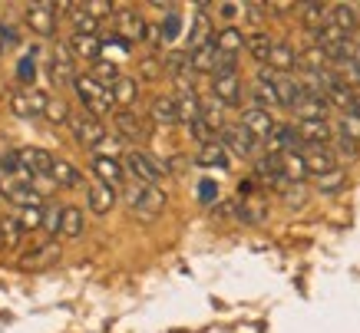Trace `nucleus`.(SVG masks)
<instances>
[{"label": "nucleus", "instance_id": "f257e3e1", "mask_svg": "<svg viewBox=\"0 0 360 333\" xmlns=\"http://www.w3.org/2000/svg\"><path fill=\"white\" fill-rule=\"evenodd\" d=\"M73 89H77L79 103H83V109H86L89 116H106V112L116 106L112 89L103 86V83H99L93 73H79L77 79H73Z\"/></svg>", "mask_w": 360, "mask_h": 333}, {"label": "nucleus", "instance_id": "f03ea898", "mask_svg": "<svg viewBox=\"0 0 360 333\" xmlns=\"http://www.w3.org/2000/svg\"><path fill=\"white\" fill-rule=\"evenodd\" d=\"M126 204H129V211L142 221H153V218L162 215L165 208V195L155 188V185H132L129 192H126Z\"/></svg>", "mask_w": 360, "mask_h": 333}, {"label": "nucleus", "instance_id": "7ed1b4c3", "mask_svg": "<svg viewBox=\"0 0 360 333\" xmlns=\"http://www.w3.org/2000/svg\"><path fill=\"white\" fill-rule=\"evenodd\" d=\"M122 169L136 178L139 185H155L162 175H169L165 169V162H155L153 155H146V152H126V159H122Z\"/></svg>", "mask_w": 360, "mask_h": 333}, {"label": "nucleus", "instance_id": "20e7f679", "mask_svg": "<svg viewBox=\"0 0 360 333\" xmlns=\"http://www.w3.org/2000/svg\"><path fill=\"white\" fill-rule=\"evenodd\" d=\"M219 142L229 152H235L238 159H255V152H258V139H255L241 122H229V126L219 132Z\"/></svg>", "mask_w": 360, "mask_h": 333}, {"label": "nucleus", "instance_id": "39448f33", "mask_svg": "<svg viewBox=\"0 0 360 333\" xmlns=\"http://www.w3.org/2000/svg\"><path fill=\"white\" fill-rule=\"evenodd\" d=\"M53 162L56 159L44 149H20V172H17V178H20V182H30V178H50Z\"/></svg>", "mask_w": 360, "mask_h": 333}, {"label": "nucleus", "instance_id": "423d86ee", "mask_svg": "<svg viewBox=\"0 0 360 333\" xmlns=\"http://www.w3.org/2000/svg\"><path fill=\"white\" fill-rule=\"evenodd\" d=\"M11 109L17 119H37V116H46L50 109V96L44 89H30V93H13L11 96Z\"/></svg>", "mask_w": 360, "mask_h": 333}, {"label": "nucleus", "instance_id": "0eeeda50", "mask_svg": "<svg viewBox=\"0 0 360 333\" xmlns=\"http://www.w3.org/2000/svg\"><path fill=\"white\" fill-rule=\"evenodd\" d=\"M27 27H30L37 37H53V30H56V4H46V0L27 4Z\"/></svg>", "mask_w": 360, "mask_h": 333}, {"label": "nucleus", "instance_id": "6e6552de", "mask_svg": "<svg viewBox=\"0 0 360 333\" xmlns=\"http://www.w3.org/2000/svg\"><path fill=\"white\" fill-rule=\"evenodd\" d=\"M73 136H77V142L83 145V149H96V145H103L106 142V129H103V122H99L96 116H73Z\"/></svg>", "mask_w": 360, "mask_h": 333}, {"label": "nucleus", "instance_id": "1a4fd4ad", "mask_svg": "<svg viewBox=\"0 0 360 333\" xmlns=\"http://www.w3.org/2000/svg\"><path fill=\"white\" fill-rule=\"evenodd\" d=\"M0 188H4V195H7L13 204H20V208H44V195L37 192L30 182H20V178H0Z\"/></svg>", "mask_w": 360, "mask_h": 333}, {"label": "nucleus", "instance_id": "9d476101", "mask_svg": "<svg viewBox=\"0 0 360 333\" xmlns=\"http://www.w3.org/2000/svg\"><path fill=\"white\" fill-rule=\"evenodd\" d=\"M112 122H116V132H120L122 139H129V142L149 139V122L142 116H136L132 109H116V112H112Z\"/></svg>", "mask_w": 360, "mask_h": 333}, {"label": "nucleus", "instance_id": "9b49d317", "mask_svg": "<svg viewBox=\"0 0 360 333\" xmlns=\"http://www.w3.org/2000/svg\"><path fill=\"white\" fill-rule=\"evenodd\" d=\"M255 178L258 182H264L268 188H274V192H281L284 185H288V178H284V165H281V155H262V159H255Z\"/></svg>", "mask_w": 360, "mask_h": 333}, {"label": "nucleus", "instance_id": "f8f14e48", "mask_svg": "<svg viewBox=\"0 0 360 333\" xmlns=\"http://www.w3.org/2000/svg\"><path fill=\"white\" fill-rule=\"evenodd\" d=\"M212 96L219 99L221 106H241V99H245L241 76H212Z\"/></svg>", "mask_w": 360, "mask_h": 333}, {"label": "nucleus", "instance_id": "ddd939ff", "mask_svg": "<svg viewBox=\"0 0 360 333\" xmlns=\"http://www.w3.org/2000/svg\"><path fill=\"white\" fill-rule=\"evenodd\" d=\"M297 136L301 142L307 145H321V149H328L330 139H334V129H330L328 119H307V122H297Z\"/></svg>", "mask_w": 360, "mask_h": 333}, {"label": "nucleus", "instance_id": "4468645a", "mask_svg": "<svg viewBox=\"0 0 360 333\" xmlns=\"http://www.w3.org/2000/svg\"><path fill=\"white\" fill-rule=\"evenodd\" d=\"M73 63H77V56L70 53V46L60 44L53 50V63H50V79H53L56 86H63V83H73L77 79V70H73Z\"/></svg>", "mask_w": 360, "mask_h": 333}, {"label": "nucleus", "instance_id": "2eb2a0df", "mask_svg": "<svg viewBox=\"0 0 360 333\" xmlns=\"http://www.w3.org/2000/svg\"><path fill=\"white\" fill-rule=\"evenodd\" d=\"M146 27H149V23L142 20L136 11H129V7H126V11H116V33H120L126 44H139L142 37H146Z\"/></svg>", "mask_w": 360, "mask_h": 333}, {"label": "nucleus", "instance_id": "dca6fc26", "mask_svg": "<svg viewBox=\"0 0 360 333\" xmlns=\"http://www.w3.org/2000/svg\"><path fill=\"white\" fill-rule=\"evenodd\" d=\"M304 162H307V172L314 175V178H321V175H328L338 169V155H334V149H321V145H307L304 152Z\"/></svg>", "mask_w": 360, "mask_h": 333}, {"label": "nucleus", "instance_id": "f3484780", "mask_svg": "<svg viewBox=\"0 0 360 333\" xmlns=\"http://www.w3.org/2000/svg\"><path fill=\"white\" fill-rule=\"evenodd\" d=\"M241 126L255 136V139L262 142V139H268L274 132V119L268 116V109H258V106H248L245 112H241Z\"/></svg>", "mask_w": 360, "mask_h": 333}, {"label": "nucleus", "instance_id": "a211bd4d", "mask_svg": "<svg viewBox=\"0 0 360 333\" xmlns=\"http://www.w3.org/2000/svg\"><path fill=\"white\" fill-rule=\"evenodd\" d=\"M93 172H96L99 182L110 185V188H120L122 178H126V169H122L112 155H96V159H93Z\"/></svg>", "mask_w": 360, "mask_h": 333}, {"label": "nucleus", "instance_id": "6ab92c4d", "mask_svg": "<svg viewBox=\"0 0 360 333\" xmlns=\"http://www.w3.org/2000/svg\"><path fill=\"white\" fill-rule=\"evenodd\" d=\"M274 89H278V103H281L284 109H291V112H295V106L307 96L304 89H301V83H297V76H281V73H278Z\"/></svg>", "mask_w": 360, "mask_h": 333}, {"label": "nucleus", "instance_id": "aec40b11", "mask_svg": "<svg viewBox=\"0 0 360 333\" xmlns=\"http://www.w3.org/2000/svg\"><path fill=\"white\" fill-rule=\"evenodd\" d=\"M86 204H89V211L93 215H110V208L116 204V188H110V185H89L86 188Z\"/></svg>", "mask_w": 360, "mask_h": 333}, {"label": "nucleus", "instance_id": "412c9836", "mask_svg": "<svg viewBox=\"0 0 360 333\" xmlns=\"http://www.w3.org/2000/svg\"><path fill=\"white\" fill-rule=\"evenodd\" d=\"M66 46H70V53L77 56V60H89V63H99V60H103V40H96V37H79V33H73Z\"/></svg>", "mask_w": 360, "mask_h": 333}, {"label": "nucleus", "instance_id": "4be33fe9", "mask_svg": "<svg viewBox=\"0 0 360 333\" xmlns=\"http://www.w3.org/2000/svg\"><path fill=\"white\" fill-rule=\"evenodd\" d=\"M268 66H271L274 73H281V76H295L297 53L288 44H284V40H274V50H271V60H268Z\"/></svg>", "mask_w": 360, "mask_h": 333}, {"label": "nucleus", "instance_id": "5701e85b", "mask_svg": "<svg viewBox=\"0 0 360 333\" xmlns=\"http://www.w3.org/2000/svg\"><path fill=\"white\" fill-rule=\"evenodd\" d=\"M297 13H301V23L311 30V37H314L317 30H324V27L330 23V7L328 4H301Z\"/></svg>", "mask_w": 360, "mask_h": 333}, {"label": "nucleus", "instance_id": "b1692460", "mask_svg": "<svg viewBox=\"0 0 360 333\" xmlns=\"http://www.w3.org/2000/svg\"><path fill=\"white\" fill-rule=\"evenodd\" d=\"M268 218V204L262 195H251V198H238V221L245 225H262Z\"/></svg>", "mask_w": 360, "mask_h": 333}, {"label": "nucleus", "instance_id": "393cba45", "mask_svg": "<svg viewBox=\"0 0 360 333\" xmlns=\"http://www.w3.org/2000/svg\"><path fill=\"white\" fill-rule=\"evenodd\" d=\"M195 162L205 165V169H221V172H225L231 159H229V149H225L221 142H212V145H202V149H198Z\"/></svg>", "mask_w": 360, "mask_h": 333}, {"label": "nucleus", "instance_id": "a878e982", "mask_svg": "<svg viewBox=\"0 0 360 333\" xmlns=\"http://www.w3.org/2000/svg\"><path fill=\"white\" fill-rule=\"evenodd\" d=\"M212 40H215V33H212V20H208V13H195V23H192V30H188V53L208 46Z\"/></svg>", "mask_w": 360, "mask_h": 333}, {"label": "nucleus", "instance_id": "bb28decb", "mask_svg": "<svg viewBox=\"0 0 360 333\" xmlns=\"http://www.w3.org/2000/svg\"><path fill=\"white\" fill-rule=\"evenodd\" d=\"M149 116H153V122H159V126H175V122H179V106H175L172 96H155Z\"/></svg>", "mask_w": 360, "mask_h": 333}, {"label": "nucleus", "instance_id": "cd10ccee", "mask_svg": "<svg viewBox=\"0 0 360 333\" xmlns=\"http://www.w3.org/2000/svg\"><path fill=\"white\" fill-rule=\"evenodd\" d=\"M330 23L338 27L340 33H354L357 30V23H360V13L357 7H350V4H338V7H330Z\"/></svg>", "mask_w": 360, "mask_h": 333}, {"label": "nucleus", "instance_id": "c85d7f7f", "mask_svg": "<svg viewBox=\"0 0 360 333\" xmlns=\"http://www.w3.org/2000/svg\"><path fill=\"white\" fill-rule=\"evenodd\" d=\"M328 109L330 103L321 96H304L301 103L295 106V116L301 119V122H307V119H328Z\"/></svg>", "mask_w": 360, "mask_h": 333}, {"label": "nucleus", "instance_id": "c756f323", "mask_svg": "<svg viewBox=\"0 0 360 333\" xmlns=\"http://www.w3.org/2000/svg\"><path fill=\"white\" fill-rule=\"evenodd\" d=\"M175 106H179V122L192 126L195 119H202V99L195 93H179L175 96Z\"/></svg>", "mask_w": 360, "mask_h": 333}, {"label": "nucleus", "instance_id": "7c9ffc66", "mask_svg": "<svg viewBox=\"0 0 360 333\" xmlns=\"http://www.w3.org/2000/svg\"><path fill=\"white\" fill-rule=\"evenodd\" d=\"M83 228H86V221H83V211L79 208H60V235L63 237H79L83 235Z\"/></svg>", "mask_w": 360, "mask_h": 333}, {"label": "nucleus", "instance_id": "2f4dec72", "mask_svg": "<svg viewBox=\"0 0 360 333\" xmlns=\"http://www.w3.org/2000/svg\"><path fill=\"white\" fill-rule=\"evenodd\" d=\"M215 63H219V46H215V40L208 46H202V50H192V70L198 73H212L215 76Z\"/></svg>", "mask_w": 360, "mask_h": 333}, {"label": "nucleus", "instance_id": "473e14b6", "mask_svg": "<svg viewBox=\"0 0 360 333\" xmlns=\"http://www.w3.org/2000/svg\"><path fill=\"white\" fill-rule=\"evenodd\" d=\"M53 261H60V247L56 244H40L37 251L23 254L20 268H46V264H53Z\"/></svg>", "mask_w": 360, "mask_h": 333}, {"label": "nucleus", "instance_id": "72a5a7b5", "mask_svg": "<svg viewBox=\"0 0 360 333\" xmlns=\"http://www.w3.org/2000/svg\"><path fill=\"white\" fill-rule=\"evenodd\" d=\"M281 165H284V178L288 182H304L307 175V162H304V155L301 152H284L281 155Z\"/></svg>", "mask_w": 360, "mask_h": 333}, {"label": "nucleus", "instance_id": "f704fd0d", "mask_svg": "<svg viewBox=\"0 0 360 333\" xmlns=\"http://www.w3.org/2000/svg\"><path fill=\"white\" fill-rule=\"evenodd\" d=\"M245 44H248V37H245L238 27H225V30L215 33V46H219L221 53H238Z\"/></svg>", "mask_w": 360, "mask_h": 333}, {"label": "nucleus", "instance_id": "c9c22d12", "mask_svg": "<svg viewBox=\"0 0 360 333\" xmlns=\"http://www.w3.org/2000/svg\"><path fill=\"white\" fill-rule=\"evenodd\" d=\"M50 178H53L60 188H77V185L83 182V175L77 172V165H70V162H63V159L53 162V172H50Z\"/></svg>", "mask_w": 360, "mask_h": 333}, {"label": "nucleus", "instance_id": "e433bc0d", "mask_svg": "<svg viewBox=\"0 0 360 333\" xmlns=\"http://www.w3.org/2000/svg\"><path fill=\"white\" fill-rule=\"evenodd\" d=\"M245 50H248L251 56H255V60H258V63H268V60H271V50H274V40L271 37H268V33H251L248 37V44H245Z\"/></svg>", "mask_w": 360, "mask_h": 333}, {"label": "nucleus", "instance_id": "4c0bfd02", "mask_svg": "<svg viewBox=\"0 0 360 333\" xmlns=\"http://www.w3.org/2000/svg\"><path fill=\"white\" fill-rule=\"evenodd\" d=\"M70 20H73V33H79V37H96L99 20H96V17H89V13L83 11V4H77V7H73Z\"/></svg>", "mask_w": 360, "mask_h": 333}, {"label": "nucleus", "instance_id": "58836bf2", "mask_svg": "<svg viewBox=\"0 0 360 333\" xmlns=\"http://www.w3.org/2000/svg\"><path fill=\"white\" fill-rule=\"evenodd\" d=\"M221 112H225V106H221V103H219L215 96L202 99V119H205V122H208V126H212L215 132H221L225 126H229V122L221 119Z\"/></svg>", "mask_w": 360, "mask_h": 333}, {"label": "nucleus", "instance_id": "ea45409f", "mask_svg": "<svg viewBox=\"0 0 360 333\" xmlns=\"http://www.w3.org/2000/svg\"><path fill=\"white\" fill-rule=\"evenodd\" d=\"M136 96H139V86H136V79H129V76H122L120 83L112 86V99H116V106L129 109L132 103H136Z\"/></svg>", "mask_w": 360, "mask_h": 333}, {"label": "nucleus", "instance_id": "a19ab883", "mask_svg": "<svg viewBox=\"0 0 360 333\" xmlns=\"http://www.w3.org/2000/svg\"><path fill=\"white\" fill-rule=\"evenodd\" d=\"M93 76H96L99 83L106 89H112L116 83L122 79V73H120V63H112V60H99L96 63V70H93Z\"/></svg>", "mask_w": 360, "mask_h": 333}, {"label": "nucleus", "instance_id": "79ce46f5", "mask_svg": "<svg viewBox=\"0 0 360 333\" xmlns=\"http://www.w3.org/2000/svg\"><path fill=\"white\" fill-rule=\"evenodd\" d=\"M317 192H324V195H334V192H340V188H344V185H347V172H344V169H334V172H328V175H321V178H317Z\"/></svg>", "mask_w": 360, "mask_h": 333}, {"label": "nucleus", "instance_id": "37998d69", "mask_svg": "<svg viewBox=\"0 0 360 333\" xmlns=\"http://www.w3.org/2000/svg\"><path fill=\"white\" fill-rule=\"evenodd\" d=\"M20 237H23L20 218H4V221H0V241H4V247H17Z\"/></svg>", "mask_w": 360, "mask_h": 333}, {"label": "nucleus", "instance_id": "c03bdc74", "mask_svg": "<svg viewBox=\"0 0 360 333\" xmlns=\"http://www.w3.org/2000/svg\"><path fill=\"white\" fill-rule=\"evenodd\" d=\"M44 119H50L53 126H66V122H73V112H70L63 99H50V109H46Z\"/></svg>", "mask_w": 360, "mask_h": 333}, {"label": "nucleus", "instance_id": "a18cd8bd", "mask_svg": "<svg viewBox=\"0 0 360 333\" xmlns=\"http://www.w3.org/2000/svg\"><path fill=\"white\" fill-rule=\"evenodd\" d=\"M46 218V208H20V228L23 231H40Z\"/></svg>", "mask_w": 360, "mask_h": 333}, {"label": "nucleus", "instance_id": "49530a36", "mask_svg": "<svg viewBox=\"0 0 360 333\" xmlns=\"http://www.w3.org/2000/svg\"><path fill=\"white\" fill-rule=\"evenodd\" d=\"M281 198H284V204H288V208H301V204L307 202V192H304V185H301V182H288L281 188Z\"/></svg>", "mask_w": 360, "mask_h": 333}, {"label": "nucleus", "instance_id": "de8ad7c7", "mask_svg": "<svg viewBox=\"0 0 360 333\" xmlns=\"http://www.w3.org/2000/svg\"><path fill=\"white\" fill-rule=\"evenodd\" d=\"M188 132H192V139H195L198 145H212V142H219V139H215L219 132L212 129V126H208L205 119H195V122L188 126Z\"/></svg>", "mask_w": 360, "mask_h": 333}, {"label": "nucleus", "instance_id": "09e8293b", "mask_svg": "<svg viewBox=\"0 0 360 333\" xmlns=\"http://www.w3.org/2000/svg\"><path fill=\"white\" fill-rule=\"evenodd\" d=\"M357 145H360V142H354V139H347V136H340V132H338V139H334V155H338V159H344V162L357 159V155H360Z\"/></svg>", "mask_w": 360, "mask_h": 333}, {"label": "nucleus", "instance_id": "8fccbe9b", "mask_svg": "<svg viewBox=\"0 0 360 333\" xmlns=\"http://www.w3.org/2000/svg\"><path fill=\"white\" fill-rule=\"evenodd\" d=\"M17 79H20V83H27V86L37 79V56H33V53H23L20 56V63H17Z\"/></svg>", "mask_w": 360, "mask_h": 333}, {"label": "nucleus", "instance_id": "3c124183", "mask_svg": "<svg viewBox=\"0 0 360 333\" xmlns=\"http://www.w3.org/2000/svg\"><path fill=\"white\" fill-rule=\"evenodd\" d=\"M179 30H182V17L175 11H169L162 20V40L165 44H169V40H179Z\"/></svg>", "mask_w": 360, "mask_h": 333}, {"label": "nucleus", "instance_id": "603ef678", "mask_svg": "<svg viewBox=\"0 0 360 333\" xmlns=\"http://www.w3.org/2000/svg\"><path fill=\"white\" fill-rule=\"evenodd\" d=\"M198 202L205 204V208H212V204L219 202V185L212 182V178H202V182H198Z\"/></svg>", "mask_w": 360, "mask_h": 333}, {"label": "nucleus", "instance_id": "864d4df0", "mask_svg": "<svg viewBox=\"0 0 360 333\" xmlns=\"http://www.w3.org/2000/svg\"><path fill=\"white\" fill-rule=\"evenodd\" d=\"M338 132L340 136H347V139H354V142H360V119L350 116V112H344V119L338 122Z\"/></svg>", "mask_w": 360, "mask_h": 333}, {"label": "nucleus", "instance_id": "5fc2aeb1", "mask_svg": "<svg viewBox=\"0 0 360 333\" xmlns=\"http://www.w3.org/2000/svg\"><path fill=\"white\" fill-rule=\"evenodd\" d=\"M139 73H142V79H159V76L165 73V66H162V60H155V56H146L139 63Z\"/></svg>", "mask_w": 360, "mask_h": 333}, {"label": "nucleus", "instance_id": "6e6d98bb", "mask_svg": "<svg viewBox=\"0 0 360 333\" xmlns=\"http://www.w3.org/2000/svg\"><path fill=\"white\" fill-rule=\"evenodd\" d=\"M83 11H86L89 17H96V20H99V17H106V13H112L116 7H112L110 0H86V4H83Z\"/></svg>", "mask_w": 360, "mask_h": 333}, {"label": "nucleus", "instance_id": "4d7b16f0", "mask_svg": "<svg viewBox=\"0 0 360 333\" xmlns=\"http://www.w3.org/2000/svg\"><path fill=\"white\" fill-rule=\"evenodd\" d=\"M215 11H219L221 20H235L238 11H245V4H215Z\"/></svg>", "mask_w": 360, "mask_h": 333}, {"label": "nucleus", "instance_id": "13d9d810", "mask_svg": "<svg viewBox=\"0 0 360 333\" xmlns=\"http://www.w3.org/2000/svg\"><path fill=\"white\" fill-rule=\"evenodd\" d=\"M142 40H146V44L153 46V50H155V46H162V44H165V40H162V27H155V23H149V27H146V37H142Z\"/></svg>", "mask_w": 360, "mask_h": 333}, {"label": "nucleus", "instance_id": "bf43d9fd", "mask_svg": "<svg viewBox=\"0 0 360 333\" xmlns=\"http://www.w3.org/2000/svg\"><path fill=\"white\" fill-rule=\"evenodd\" d=\"M44 228H46V231H50V235H56V231H60V211H56V208H46Z\"/></svg>", "mask_w": 360, "mask_h": 333}, {"label": "nucleus", "instance_id": "052dcab7", "mask_svg": "<svg viewBox=\"0 0 360 333\" xmlns=\"http://www.w3.org/2000/svg\"><path fill=\"white\" fill-rule=\"evenodd\" d=\"M262 11H268L264 4H245V17H248L251 23H262V17H264Z\"/></svg>", "mask_w": 360, "mask_h": 333}, {"label": "nucleus", "instance_id": "680f3d73", "mask_svg": "<svg viewBox=\"0 0 360 333\" xmlns=\"http://www.w3.org/2000/svg\"><path fill=\"white\" fill-rule=\"evenodd\" d=\"M0 37H4V46H17L20 40H17V30H13L11 23H0Z\"/></svg>", "mask_w": 360, "mask_h": 333}, {"label": "nucleus", "instance_id": "e2e57ef3", "mask_svg": "<svg viewBox=\"0 0 360 333\" xmlns=\"http://www.w3.org/2000/svg\"><path fill=\"white\" fill-rule=\"evenodd\" d=\"M186 165H188L186 155H175V159L165 162V169H169V172H175V175H182V169H186Z\"/></svg>", "mask_w": 360, "mask_h": 333}, {"label": "nucleus", "instance_id": "0e129e2a", "mask_svg": "<svg viewBox=\"0 0 360 333\" xmlns=\"http://www.w3.org/2000/svg\"><path fill=\"white\" fill-rule=\"evenodd\" d=\"M350 116H357L360 119V93L354 96V106H350Z\"/></svg>", "mask_w": 360, "mask_h": 333}, {"label": "nucleus", "instance_id": "69168bd1", "mask_svg": "<svg viewBox=\"0 0 360 333\" xmlns=\"http://www.w3.org/2000/svg\"><path fill=\"white\" fill-rule=\"evenodd\" d=\"M0 53H4V37H0Z\"/></svg>", "mask_w": 360, "mask_h": 333}, {"label": "nucleus", "instance_id": "338daca9", "mask_svg": "<svg viewBox=\"0 0 360 333\" xmlns=\"http://www.w3.org/2000/svg\"><path fill=\"white\" fill-rule=\"evenodd\" d=\"M354 56H357V63H360V46H357V53H354Z\"/></svg>", "mask_w": 360, "mask_h": 333}, {"label": "nucleus", "instance_id": "774afa93", "mask_svg": "<svg viewBox=\"0 0 360 333\" xmlns=\"http://www.w3.org/2000/svg\"><path fill=\"white\" fill-rule=\"evenodd\" d=\"M0 251H4V241H0Z\"/></svg>", "mask_w": 360, "mask_h": 333}]
</instances>
